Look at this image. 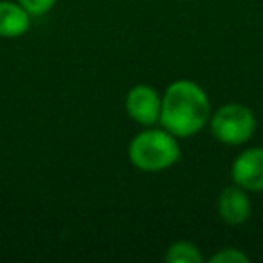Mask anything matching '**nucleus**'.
I'll use <instances>...</instances> for the list:
<instances>
[{
	"label": "nucleus",
	"mask_w": 263,
	"mask_h": 263,
	"mask_svg": "<svg viewBox=\"0 0 263 263\" xmlns=\"http://www.w3.org/2000/svg\"><path fill=\"white\" fill-rule=\"evenodd\" d=\"M254 114L243 105L229 103L218 108L211 117L213 136L223 144H241L249 141L254 134Z\"/></svg>",
	"instance_id": "3"
},
{
	"label": "nucleus",
	"mask_w": 263,
	"mask_h": 263,
	"mask_svg": "<svg viewBox=\"0 0 263 263\" xmlns=\"http://www.w3.org/2000/svg\"><path fill=\"white\" fill-rule=\"evenodd\" d=\"M31 26V13L22 4L9 0L0 2V36L16 38L27 33Z\"/></svg>",
	"instance_id": "7"
},
{
	"label": "nucleus",
	"mask_w": 263,
	"mask_h": 263,
	"mask_svg": "<svg viewBox=\"0 0 263 263\" xmlns=\"http://www.w3.org/2000/svg\"><path fill=\"white\" fill-rule=\"evenodd\" d=\"M168 263H200L202 256L198 252L197 245L190 241H175L166 252Z\"/></svg>",
	"instance_id": "8"
},
{
	"label": "nucleus",
	"mask_w": 263,
	"mask_h": 263,
	"mask_svg": "<svg viewBox=\"0 0 263 263\" xmlns=\"http://www.w3.org/2000/svg\"><path fill=\"white\" fill-rule=\"evenodd\" d=\"M128 157L143 172H161L179 161L180 148L168 130H144L130 143Z\"/></svg>",
	"instance_id": "2"
},
{
	"label": "nucleus",
	"mask_w": 263,
	"mask_h": 263,
	"mask_svg": "<svg viewBox=\"0 0 263 263\" xmlns=\"http://www.w3.org/2000/svg\"><path fill=\"white\" fill-rule=\"evenodd\" d=\"M218 211L229 226H241L251 216V200L240 186L226 187L218 198Z\"/></svg>",
	"instance_id": "6"
},
{
	"label": "nucleus",
	"mask_w": 263,
	"mask_h": 263,
	"mask_svg": "<svg viewBox=\"0 0 263 263\" xmlns=\"http://www.w3.org/2000/svg\"><path fill=\"white\" fill-rule=\"evenodd\" d=\"M231 175L241 190L263 191V148H251L238 155Z\"/></svg>",
	"instance_id": "4"
},
{
	"label": "nucleus",
	"mask_w": 263,
	"mask_h": 263,
	"mask_svg": "<svg viewBox=\"0 0 263 263\" xmlns=\"http://www.w3.org/2000/svg\"><path fill=\"white\" fill-rule=\"evenodd\" d=\"M209 112L205 92L193 81L180 80L166 88L159 121L175 137H191L205 126Z\"/></svg>",
	"instance_id": "1"
},
{
	"label": "nucleus",
	"mask_w": 263,
	"mask_h": 263,
	"mask_svg": "<svg viewBox=\"0 0 263 263\" xmlns=\"http://www.w3.org/2000/svg\"><path fill=\"white\" fill-rule=\"evenodd\" d=\"M249 256L238 249H223L209 258V263H247Z\"/></svg>",
	"instance_id": "9"
},
{
	"label": "nucleus",
	"mask_w": 263,
	"mask_h": 263,
	"mask_svg": "<svg viewBox=\"0 0 263 263\" xmlns=\"http://www.w3.org/2000/svg\"><path fill=\"white\" fill-rule=\"evenodd\" d=\"M161 103L159 94L148 85H137L126 96V112L137 123L150 126L161 117Z\"/></svg>",
	"instance_id": "5"
},
{
	"label": "nucleus",
	"mask_w": 263,
	"mask_h": 263,
	"mask_svg": "<svg viewBox=\"0 0 263 263\" xmlns=\"http://www.w3.org/2000/svg\"><path fill=\"white\" fill-rule=\"evenodd\" d=\"M18 2L34 16L45 15V13L51 11L56 4V0H18Z\"/></svg>",
	"instance_id": "10"
}]
</instances>
